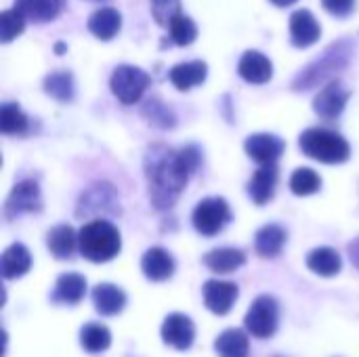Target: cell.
Segmentation results:
<instances>
[{
    "mask_svg": "<svg viewBox=\"0 0 359 357\" xmlns=\"http://www.w3.org/2000/svg\"><path fill=\"white\" fill-rule=\"evenodd\" d=\"M320 38H322V27L320 21L313 17V13L307 8L294 11L290 17V42L297 48H307L316 44Z\"/></svg>",
    "mask_w": 359,
    "mask_h": 357,
    "instance_id": "cell-13",
    "label": "cell"
},
{
    "mask_svg": "<svg viewBox=\"0 0 359 357\" xmlns=\"http://www.w3.org/2000/svg\"><path fill=\"white\" fill-rule=\"evenodd\" d=\"M42 208L40 187L34 181H21L13 187L4 204V217L17 219L25 213H38Z\"/></svg>",
    "mask_w": 359,
    "mask_h": 357,
    "instance_id": "cell-9",
    "label": "cell"
},
{
    "mask_svg": "<svg viewBox=\"0 0 359 357\" xmlns=\"http://www.w3.org/2000/svg\"><path fill=\"white\" fill-rule=\"evenodd\" d=\"M120 213L118 196L111 185L99 183L82 194L78 204V217H97V215H116Z\"/></svg>",
    "mask_w": 359,
    "mask_h": 357,
    "instance_id": "cell-8",
    "label": "cell"
},
{
    "mask_svg": "<svg viewBox=\"0 0 359 357\" xmlns=\"http://www.w3.org/2000/svg\"><path fill=\"white\" fill-rule=\"evenodd\" d=\"M276 6H290V4H294L297 0H271Z\"/></svg>",
    "mask_w": 359,
    "mask_h": 357,
    "instance_id": "cell-39",
    "label": "cell"
},
{
    "mask_svg": "<svg viewBox=\"0 0 359 357\" xmlns=\"http://www.w3.org/2000/svg\"><path fill=\"white\" fill-rule=\"evenodd\" d=\"M244 324H246V330L257 339L273 337L278 330V324H280L278 301L269 295H261L259 299H255V303L250 305V309L244 318Z\"/></svg>",
    "mask_w": 359,
    "mask_h": 357,
    "instance_id": "cell-6",
    "label": "cell"
},
{
    "mask_svg": "<svg viewBox=\"0 0 359 357\" xmlns=\"http://www.w3.org/2000/svg\"><path fill=\"white\" fill-rule=\"evenodd\" d=\"M238 74L248 82V84H265L273 76V65L269 57H265L259 50H246L238 63Z\"/></svg>",
    "mask_w": 359,
    "mask_h": 357,
    "instance_id": "cell-15",
    "label": "cell"
},
{
    "mask_svg": "<svg viewBox=\"0 0 359 357\" xmlns=\"http://www.w3.org/2000/svg\"><path fill=\"white\" fill-rule=\"evenodd\" d=\"M355 48H353V42L343 38L339 42H332L318 59H313L303 72H299V76L294 78L292 82V88L294 90H309L318 84H328L332 80H337V74H341L351 57H353Z\"/></svg>",
    "mask_w": 359,
    "mask_h": 357,
    "instance_id": "cell-2",
    "label": "cell"
},
{
    "mask_svg": "<svg viewBox=\"0 0 359 357\" xmlns=\"http://www.w3.org/2000/svg\"><path fill=\"white\" fill-rule=\"evenodd\" d=\"M284 244H286V231L280 225H265L255 236V250L265 259L278 257Z\"/></svg>",
    "mask_w": 359,
    "mask_h": 357,
    "instance_id": "cell-25",
    "label": "cell"
},
{
    "mask_svg": "<svg viewBox=\"0 0 359 357\" xmlns=\"http://www.w3.org/2000/svg\"><path fill=\"white\" fill-rule=\"evenodd\" d=\"M284 141L276 135L269 133H257L250 135L244 143V149L250 160L259 162L261 166L265 164H276V160L284 154Z\"/></svg>",
    "mask_w": 359,
    "mask_h": 357,
    "instance_id": "cell-11",
    "label": "cell"
},
{
    "mask_svg": "<svg viewBox=\"0 0 359 357\" xmlns=\"http://www.w3.org/2000/svg\"><path fill=\"white\" fill-rule=\"evenodd\" d=\"M29 120L17 103H4L0 107V130L4 135H25Z\"/></svg>",
    "mask_w": 359,
    "mask_h": 357,
    "instance_id": "cell-31",
    "label": "cell"
},
{
    "mask_svg": "<svg viewBox=\"0 0 359 357\" xmlns=\"http://www.w3.org/2000/svg\"><path fill=\"white\" fill-rule=\"evenodd\" d=\"M358 0H322V6L337 17H349L355 8Z\"/></svg>",
    "mask_w": 359,
    "mask_h": 357,
    "instance_id": "cell-37",
    "label": "cell"
},
{
    "mask_svg": "<svg viewBox=\"0 0 359 357\" xmlns=\"http://www.w3.org/2000/svg\"><path fill=\"white\" fill-rule=\"evenodd\" d=\"M86 292V280L78 274H63L59 276L57 284H55V295L53 299L57 303H65V305H76L84 299Z\"/></svg>",
    "mask_w": 359,
    "mask_h": 357,
    "instance_id": "cell-27",
    "label": "cell"
},
{
    "mask_svg": "<svg viewBox=\"0 0 359 357\" xmlns=\"http://www.w3.org/2000/svg\"><path fill=\"white\" fill-rule=\"evenodd\" d=\"M307 267L318 274V276H324V278H332L341 271L343 267V261H341V255L334 250V248H328V246H322V248H316L309 252L307 257Z\"/></svg>",
    "mask_w": 359,
    "mask_h": 357,
    "instance_id": "cell-28",
    "label": "cell"
},
{
    "mask_svg": "<svg viewBox=\"0 0 359 357\" xmlns=\"http://www.w3.org/2000/svg\"><path fill=\"white\" fill-rule=\"evenodd\" d=\"M349 90L345 88V84L341 80H332L328 82L313 99V112L326 120H334L343 114L347 101H349Z\"/></svg>",
    "mask_w": 359,
    "mask_h": 357,
    "instance_id": "cell-10",
    "label": "cell"
},
{
    "mask_svg": "<svg viewBox=\"0 0 359 357\" xmlns=\"http://www.w3.org/2000/svg\"><path fill=\"white\" fill-rule=\"evenodd\" d=\"M65 0H15V6L25 21L32 23H48L57 19V15L63 11Z\"/></svg>",
    "mask_w": 359,
    "mask_h": 357,
    "instance_id": "cell-19",
    "label": "cell"
},
{
    "mask_svg": "<svg viewBox=\"0 0 359 357\" xmlns=\"http://www.w3.org/2000/svg\"><path fill=\"white\" fill-rule=\"evenodd\" d=\"M88 32L99 38V40H111L118 36L120 27H122V15L120 11L111 8V6H103L99 11H95L90 17H88V23H86Z\"/></svg>",
    "mask_w": 359,
    "mask_h": 357,
    "instance_id": "cell-20",
    "label": "cell"
},
{
    "mask_svg": "<svg viewBox=\"0 0 359 357\" xmlns=\"http://www.w3.org/2000/svg\"><path fill=\"white\" fill-rule=\"evenodd\" d=\"M215 351L219 357H248L250 351V341L244 330L240 328H229L219 335L215 341Z\"/></svg>",
    "mask_w": 359,
    "mask_h": 357,
    "instance_id": "cell-24",
    "label": "cell"
},
{
    "mask_svg": "<svg viewBox=\"0 0 359 357\" xmlns=\"http://www.w3.org/2000/svg\"><path fill=\"white\" fill-rule=\"evenodd\" d=\"M246 263V255L238 248H215L204 257V265L217 274H231Z\"/></svg>",
    "mask_w": 359,
    "mask_h": 357,
    "instance_id": "cell-26",
    "label": "cell"
},
{
    "mask_svg": "<svg viewBox=\"0 0 359 357\" xmlns=\"http://www.w3.org/2000/svg\"><path fill=\"white\" fill-rule=\"evenodd\" d=\"M46 246L55 259H69L78 248V234L69 225H57L48 231Z\"/></svg>",
    "mask_w": 359,
    "mask_h": 357,
    "instance_id": "cell-23",
    "label": "cell"
},
{
    "mask_svg": "<svg viewBox=\"0 0 359 357\" xmlns=\"http://www.w3.org/2000/svg\"><path fill=\"white\" fill-rule=\"evenodd\" d=\"M149 6H151L154 21L162 27H168L175 17L183 15L181 0H149Z\"/></svg>",
    "mask_w": 359,
    "mask_h": 357,
    "instance_id": "cell-35",
    "label": "cell"
},
{
    "mask_svg": "<svg viewBox=\"0 0 359 357\" xmlns=\"http://www.w3.org/2000/svg\"><path fill=\"white\" fill-rule=\"evenodd\" d=\"M194 227L202 236H217L231 221L229 204L223 198H206L194 208Z\"/></svg>",
    "mask_w": 359,
    "mask_h": 357,
    "instance_id": "cell-7",
    "label": "cell"
},
{
    "mask_svg": "<svg viewBox=\"0 0 359 357\" xmlns=\"http://www.w3.org/2000/svg\"><path fill=\"white\" fill-rule=\"evenodd\" d=\"M349 257H351V261H353V265L359 269V238L358 240H353L351 244H349Z\"/></svg>",
    "mask_w": 359,
    "mask_h": 357,
    "instance_id": "cell-38",
    "label": "cell"
},
{
    "mask_svg": "<svg viewBox=\"0 0 359 357\" xmlns=\"http://www.w3.org/2000/svg\"><path fill=\"white\" fill-rule=\"evenodd\" d=\"M196 326L183 314H170L162 324V341L179 351H185L194 345Z\"/></svg>",
    "mask_w": 359,
    "mask_h": 357,
    "instance_id": "cell-12",
    "label": "cell"
},
{
    "mask_svg": "<svg viewBox=\"0 0 359 357\" xmlns=\"http://www.w3.org/2000/svg\"><path fill=\"white\" fill-rule=\"evenodd\" d=\"M204 295V305L208 311L217 316H225L231 311L236 299H238V286L231 282H221V280H208L202 288Z\"/></svg>",
    "mask_w": 359,
    "mask_h": 357,
    "instance_id": "cell-14",
    "label": "cell"
},
{
    "mask_svg": "<svg viewBox=\"0 0 359 357\" xmlns=\"http://www.w3.org/2000/svg\"><path fill=\"white\" fill-rule=\"evenodd\" d=\"M200 162L202 154L196 145H185L179 151L162 143L149 147L145 154V177L151 204L158 210L172 208Z\"/></svg>",
    "mask_w": 359,
    "mask_h": 357,
    "instance_id": "cell-1",
    "label": "cell"
},
{
    "mask_svg": "<svg viewBox=\"0 0 359 357\" xmlns=\"http://www.w3.org/2000/svg\"><path fill=\"white\" fill-rule=\"evenodd\" d=\"M206 76H208V65L200 59L179 63L168 72V80L177 90H189L194 86H200L204 84Z\"/></svg>",
    "mask_w": 359,
    "mask_h": 357,
    "instance_id": "cell-18",
    "label": "cell"
},
{
    "mask_svg": "<svg viewBox=\"0 0 359 357\" xmlns=\"http://www.w3.org/2000/svg\"><path fill=\"white\" fill-rule=\"evenodd\" d=\"M122 248L120 231L105 219H95L78 231V250L93 263L111 261Z\"/></svg>",
    "mask_w": 359,
    "mask_h": 357,
    "instance_id": "cell-3",
    "label": "cell"
},
{
    "mask_svg": "<svg viewBox=\"0 0 359 357\" xmlns=\"http://www.w3.org/2000/svg\"><path fill=\"white\" fill-rule=\"evenodd\" d=\"M44 93L61 103L74 99V76L69 72H53L44 78Z\"/></svg>",
    "mask_w": 359,
    "mask_h": 357,
    "instance_id": "cell-30",
    "label": "cell"
},
{
    "mask_svg": "<svg viewBox=\"0 0 359 357\" xmlns=\"http://www.w3.org/2000/svg\"><path fill=\"white\" fill-rule=\"evenodd\" d=\"M80 345L88 353H103L111 345V332L103 324H86L80 330Z\"/></svg>",
    "mask_w": 359,
    "mask_h": 357,
    "instance_id": "cell-29",
    "label": "cell"
},
{
    "mask_svg": "<svg viewBox=\"0 0 359 357\" xmlns=\"http://www.w3.org/2000/svg\"><path fill=\"white\" fill-rule=\"evenodd\" d=\"M93 305L101 316H116L126 305V295L114 284H97L93 288Z\"/></svg>",
    "mask_w": 359,
    "mask_h": 357,
    "instance_id": "cell-22",
    "label": "cell"
},
{
    "mask_svg": "<svg viewBox=\"0 0 359 357\" xmlns=\"http://www.w3.org/2000/svg\"><path fill=\"white\" fill-rule=\"evenodd\" d=\"M276 185H278V166L276 164H265L248 181V196L252 198V202L257 206H263L273 198Z\"/></svg>",
    "mask_w": 359,
    "mask_h": 357,
    "instance_id": "cell-17",
    "label": "cell"
},
{
    "mask_svg": "<svg viewBox=\"0 0 359 357\" xmlns=\"http://www.w3.org/2000/svg\"><path fill=\"white\" fill-rule=\"evenodd\" d=\"M151 78L147 72H143L141 67L135 65H118L111 74L109 86L111 93L116 95V99L124 105H133L137 103L143 93L147 90Z\"/></svg>",
    "mask_w": 359,
    "mask_h": 357,
    "instance_id": "cell-5",
    "label": "cell"
},
{
    "mask_svg": "<svg viewBox=\"0 0 359 357\" xmlns=\"http://www.w3.org/2000/svg\"><path fill=\"white\" fill-rule=\"evenodd\" d=\"M168 34H170V40H172L177 46H189V44L198 38V25L194 23L191 17L179 15V17H175V19L170 21Z\"/></svg>",
    "mask_w": 359,
    "mask_h": 357,
    "instance_id": "cell-32",
    "label": "cell"
},
{
    "mask_svg": "<svg viewBox=\"0 0 359 357\" xmlns=\"http://www.w3.org/2000/svg\"><path fill=\"white\" fill-rule=\"evenodd\" d=\"M25 29V17L17 8H6L0 15V40L2 44H8L13 38L23 34Z\"/></svg>",
    "mask_w": 359,
    "mask_h": 357,
    "instance_id": "cell-34",
    "label": "cell"
},
{
    "mask_svg": "<svg viewBox=\"0 0 359 357\" xmlns=\"http://www.w3.org/2000/svg\"><path fill=\"white\" fill-rule=\"evenodd\" d=\"M301 151L322 164H343L351 156V147L345 137L328 128H307L299 139Z\"/></svg>",
    "mask_w": 359,
    "mask_h": 357,
    "instance_id": "cell-4",
    "label": "cell"
},
{
    "mask_svg": "<svg viewBox=\"0 0 359 357\" xmlns=\"http://www.w3.org/2000/svg\"><path fill=\"white\" fill-rule=\"evenodd\" d=\"M55 53H59V55L65 53V44H63V42H57V44H55Z\"/></svg>",
    "mask_w": 359,
    "mask_h": 357,
    "instance_id": "cell-40",
    "label": "cell"
},
{
    "mask_svg": "<svg viewBox=\"0 0 359 357\" xmlns=\"http://www.w3.org/2000/svg\"><path fill=\"white\" fill-rule=\"evenodd\" d=\"M141 271L151 282H164L175 274V259L164 248H149L141 259Z\"/></svg>",
    "mask_w": 359,
    "mask_h": 357,
    "instance_id": "cell-16",
    "label": "cell"
},
{
    "mask_svg": "<svg viewBox=\"0 0 359 357\" xmlns=\"http://www.w3.org/2000/svg\"><path fill=\"white\" fill-rule=\"evenodd\" d=\"M320 187H322V179L313 168H297L290 177V189L297 196L318 194Z\"/></svg>",
    "mask_w": 359,
    "mask_h": 357,
    "instance_id": "cell-33",
    "label": "cell"
},
{
    "mask_svg": "<svg viewBox=\"0 0 359 357\" xmlns=\"http://www.w3.org/2000/svg\"><path fill=\"white\" fill-rule=\"evenodd\" d=\"M145 114H149V120L162 128H170L175 124V118L170 114V109H166L162 103L158 101H149V105L145 107Z\"/></svg>",
    "mask_w": 359,
    "mask_h": 357,
    "instance_id": "cell-36",
    "label": "cell"
},
{
    "mask_svg": "<svg viewBox=\"0 0 359 357\" xmlns=\"http://www.w3.org/2000/svg\"><path fill=\"white\" fill-rule=\"evenodd\" d=\"M32 267V255L23 244H11L0 259V271L4 280H17Z\"/></svg>",
    "mask_w": 359,
    "mask_h": 357,
    "instance_id": "cell-21",
    "label": "cell"
}]
</instances>
